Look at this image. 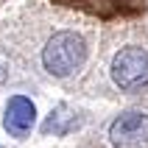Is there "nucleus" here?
<instances>
[{
    "instance_id": "1",
    "label": "nucleus",
    "mask_w": 148,
    "mask_h": 148,
    "mask_svg": "<svg viewBox=\"0 0 148 148\" xmlns=\"http://www.w3.org/2000/svg\"><path fill=\"white\" fill-rule=\"evenodd\" d=\"M84 56H87V45L75 31H56L42 48V64L56 78H64L73 70H78Z\"/></svg>"
},
{
    "instance_id": "2",
    "label": "nucleus",
    "mask_w": 148,
    "mask_h": 148,
    "mask_svg": "<svg viewBox=\"0 0 148 148\" xmlns=\"http://www.w3.org/2000/svg\"><path fill=\"white\" fill-rule=\"evenodd\" d=\"M112 78L120 90L132 92L148 84V50L143 48H123L112 59Z\"/></svg>"
},
{
    "instance_id": "3",
    "label": "nucleus",
    "mask_w": 148,
    "mask_h": 148,
    "mask_svg": "<svg viewBox=\"0 0 148 148\" xmlns=\"http://www.w3.org/2000/svg\"><path fill=\"white\" fill-rule=\"evenodd\" d=\"M115 148H148V115L126 112L109 126Z\"/></svg>"
},
{
    "instance_id": "4",
    "label": "nucleus",
    "mask_w": 148,
    "mask_h": 148,
    "mask_svg": "<svg viewBox=\"0 0 148 148\" xmlns=\"http://www.w3.org/2000/svg\"><path fill=\"white\" fill-rule=\"evenodd\" d=\"M36 123V106L31 98L25 95H11L6 103V115H3V126L11 137H25Z\"/></svg>"
},
{
    "instance_id": "5",
    "label": "nucleus",
    "mask_w": 148,
    "mask_h": 148,
    "mask_svg": "<svg viewBox=\"0 0 148 148\" xmlns=\"http://www.w3.org/2000/svg\"><path fill=\"white\" fill-rule=\"evenodd\" d=\"M73 123H75L73 112H70L67 106H59L56 112H50L48 123L42 126V132H45V134H50V132H53V134H67L70 129H73Z\"/></svg>"
}]
</instances>
